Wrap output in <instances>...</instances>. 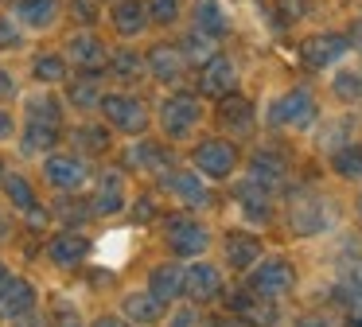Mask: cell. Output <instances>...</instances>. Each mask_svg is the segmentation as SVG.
Returning <instances> with one entry per match:
<instances>
[{
    "label": "cell",
    "instance_id": "obj_1",
    "mask_svg": "<svg viewBox=\"0 0 362 327\" xmlns=\"http://www.w3.org/2000/svg\"><path fill=\"white\" fill-rule=\"evenodd\" d=\"M320 121L323 105L312 82L281 86L261 101V132H273V137H312Z\"/></svg>",
    "mask_w": 362,
    "mask_h": 327
},
{
    "label": "cell",
    "instance_id": "obj_2",
    "mask_svg": "<svg viewBox=\"0 0 362 327\" xmlns=\"http://www.w3.org/2000/svg\"><path fill=\"white\" fill-rule=\"evenodd\" d=\"M281 226L292 241H315L335 230V202L312 183H292L281 195Z\"/></svg>",
    "mask_w": 362,
    "mask_h": 327
},
{
    "label": "cell",
    "instance_id": "obj_3",
    "mask_svg": "<svg viewBox=\"0 0 362 327\" xmlns=\"http://www.w3.org/2000/svg\"><path fill=\"white\" fill-rule=\"evenodd\" d=\"M156 238H160V249L180 257V261L206 257L218 246V230H214L211 214H195V210H180V207H168L156 218Z\"/></svg>",
    "mask_w": 362,
    "mask_h": 327
},
{
    "label": "cell",
    "instance_id": "obj_4",
    "mask_svg": "<svg viewBox=\"0 0 362 327\" xmlns=\"http://www.w3.org/2000/svg\"><path fill=\"white\" fill-rule=\"evenodd\" d=\"M152 109H156V125H152L156 137L175 148H187L206 129V98H199L195 90H168Z\"/></svg>",
    "mask_w": 362,
    "mask_h": 327
},
{
    "label": "cell",
    "instance_id": "obj_5",
    "mask_svg": "<svg viewBox=\"0 0 362 327\" xmlns=\"http://www.w3.org/2000/svg\"><path fill=\"white\" fill-rule=\"evenodd\" d=\"M0 199L8 202V210L16 214L20 230H28V234H51L55 230L51 202L43 199V187L32 171L4 168V176H0Z\"/></svg>",
    "mask_w": 362,
    "mask_h": 327
},
{
    "label": "cell",
    "instance_id": "obj_6",
    "mask_svg": "<svg viewBox=\"0 0 362 327\" xmlns=\"http://www.w3.org/2000/svg\"><path fill=\"white\" fill-rule=\"evenodd\" d=\"M183 160L214 187H230L238 176H242V164H245V148L238 140L222 137V132H203L195 137L187 148H183Z\"/></svg>",
    "mask_w": 362,
    "mask_h": 327
},
{
    "label": "cell",
    "instance_id": "obj_7",
    "mask_svg": "<svg viewBox=\"0 0 362 327\" xmlns=\"http://www.w3.org/2000/svg\"><path fill=\"white\" fill-rule=\"evenodd\" d=\"M152 187H156V195L168 202V207L195 210V214H214V210H218V202H222L218 199L222 187L206 183V179L199 176L187 160H175L168 171H160V176L152 179Z\"/></svg>",
    "mask_w": 362,
    "mask_h": 327
},
{
    "label": "cell",
    "instance_id": "obj_8",
    "mask_svg": "<svg viewBox=\"0 0 362 327\" xmlns=\"http://www.w3.org/2000/svg\"><path fill=\"white\" fill-rule=\"evenodd\" d=\"M238 280H242L257 300L284 304V300H292V296L300 292V265H296V257L284 253V249H269V253Z\"/></svg>",
    "mask_w": 362,
    "mask_h": 327
},
{
    "label": "cell",
    "instance_id": "obj_9",
    "mask_svg": "<svg viewBox=\"0 0 362 327\" xmlns=\"http://www.w3.org/2000/svg\"><path fill=\"white\" fill-rule=\"evenodd\" d=\"M94 171L98 164L74 152V148H55L35 164V179L47 195H86L90 183H94Z\"/></svg>",
    "mask_w": 362,
    "mask_h": 327
},
{
    "label": "cell",
    "instance_id": "obj_10",
    "mask_svg": "<svg viewBox=\"0 0 362 327\" xmlns=\"http://www.w3.org/2000/svg\"><path fill=\"white\" fill-rule=\"evenodd\" d=\"M98 117H102L105 125H110L117 137H144V132H152V125H156V109H152L148 98H141L136 90H129V86H105L102 93V105H98Z\"/></svg>",
    "mask_w": 362,
    "mask_h": 327
},
{
    "label": "cell",
    "instance_id": "obj_11",
    "mask_svg": "<svg viewBox=\"0 0 362 327\" xmlns=\"http://www.w3.org/2000/svg\"><path fill=\"white\" fill-rule=\"evenodd\" d=\"M133 176H129L125 168H121L117 160L113 164H102V168L94 171V183H90L86 199H90V210H94V222H113V218L129 214V207H133Z\"/></svg>",
    "mask_w": 362,
    "mask_h": 327
},
{
    "label": "cell",
    "instance_id": "obj_12",
    "mask_svg": "<svg viewBox=\"0 0 362 327\" xmlns=\"http://www.w3.org/2000/svg\"><path fill=\"white\" fill-rule=\"evenodd\" d=\"M226 195H230L234 222L250 226V230H261V234L281 222V195H273L269 187L253 183L250 176H238L234 183L226 187Z\"/></svg>",
    "mask_w": 362,
    "mask_h": 327
},
{
    "label": "cell",
    "instance_id": "obj_13",
    "mask_svg": "<svg viewBox=\"0 0 362 327\" xmlns=\"http://www.w3.org/2000/svg\"><path fill=\"white\" fill-rule=\"evenodd\" d=\"M113 160H117L133 179H144V183H152L160 171H168L175 160H180V148L168 144L164 137H152V132H144V137H129L125 144H117Z\"/></svg>",
    "mask_w": 362,
    "mask_h": 327
},
{
    "label": "cell",
    "instance_id": "obj_14",
    "mask_svg": "<svg viewBox=\"0 0 362 327\" xmlns=\"http://www.w3.org/2000/svg\"><path fill=\"white\" fill-rule=\"evenodd\" d=\"M40 253H43V261H47V269L71 277V272H78L90 265V257H94V238H90L86 230H74V226H55L51 234H43Z\"/></svg>",
    "mask_w": 362,
    "mask_h": 327
},
{
    "label": "cell",
    "instance_id": "obj_15",
    "mask_svg": "<svg viewBox=\"0 0 362 327\" xmlns=\"http://www.w3.org/2000/svg\"><path fill=\"white\" fill-rule=\"evenodd\" d=\"M214 253H218L222 269H226L230 277H245V272L269 253V241H265L261 230H250V226L234 222L230 230H218V246H214Z\"/></svg>",
    "mask_w": 362,
    "mask_h": 327
},
{
    "label": "cell",
    "instance_id": "obj_16",
    "mask_svg": "<svg viewBox=\"0 0 362 327\" xmlns=\"http://www.w3.org/2000/svg\"><path fill=\"white\" fill-rule=\"evenodd\" d=\"M351 54H354V39L346 31H308L296 43V62L312 74H327Z\"/></svg>",
    "mask_w": 362,
    "mask_h": 327
},
{
    "label": "cell",
    "instance_id": "obj_17",
    "mask_svg": "<svg viewBox=\"0 0 362 327\" xmlns=\"http://www.w3.org/2000/svg\"><path fill=\"white\" fill-rule=\"evenodd\" d=\"M242 176H250L253 183L269 187L273 195H284L292 183H296V176H292V160H288V152H284V148L276 144V140L253 144L250 152H245Z\"/></svg>",
    "mask_w": 362,
    "mask_h": 327
},
{
    "label": "cell",
    "instance_id": "obj_18",
    "mask_svg": "<svg viewBox=\"0 0 362 327\" xmlns=\"http://www.w3.org/2000/svg\"><path fill=\"white\" fill-rule=\"evenodd\" d=\"M230 288V272L222 269L218 257H195L187 261V285H183V300L199 304V308H218L222 296Z\"/></svg>",
    "mask_w": 362,
    "mask_h": 327
},
{
    "label": "cell",
    "instance_id": "obj_19",
    "mask_svg": "<svg viewBox=\"0 0 362 327\" xmlns=\"http://www.w3.org/2000/svg\"><path fill=\"white\" fill-rule=\"evenodd\" d=\"M214 121H218L222 137L238 140V144H253L261 132V105H253L242 90L230 98L214 101Z\"/></svg>",
    "mask_w": 362,
    "mask_h": 327
},
{
    "label": "cell",
    "instance_id": "obj_20",
    "mask_svg": "<svg viewBox=\"0 0 362 327\" xmlns=\"http://www.w3.org/2000/svg\"><path fill=\"white\" fill-rule=\"evenodd\" d=\"M242 90V67L230 51H214L203 67L195 70V93L206 101H222Z\"/></svg>",
    "mask_w": 362,
    "mask_h": 327
},
{
    "label": "cell",
    "instance_id": "obj_21",
    "mask_svg": "<svg viewBox=\"0 0 362 327\" xmlns=\"http://www.w3.org/2000/svg\"><path fill=\"white\" fill-rule=\"evenodd\" d=\"M144 67H148L152 82L164 86V90H183L187 74H195L187 54H183V47L175 43V39H156V43L144 51Z\"/></svg>",
    "mask_w": 362,
    "mask_h": 327
},
{
    "label": "cell",
    "instance_id": "obj_22",
    "mask_svg": "<svg viewBox=\"0 0 362 327\" xmlns=\"http://www.w3.org/2000/svg\"><path fill=\"white\" fill-rule=\"evenodd\" d=\"M66 144H71L74 152H82L86 160L102 164L117 152V132H113L98 113H90V117H78V121L66 125Z\"/></svg>",
    "mask_w": 362,
    "mask_h": 327
},
{
    "label": "cell",
    "instance_id": "obj_23",
    "mask_svg": "<svg viewBox=\"0 0 362 327\" xmlns=\"http://www.w3.org/2000/svg\"><path fill=\"white\" fill-rule=\"evenodd\" d=\"M43 308V292L40 285H35L28 272H16L12 269L8 277H4V285H0V323H20V319H28L32 311Z\"/></svg>",
    "mask_w": 362,
    "mask_h": 327
},
{
    "label": "cell",
    "instance_id": "obj_24",
    "mask_svg": "<svg viewBox=\"0 0 362 327\" xmlns=\"http://www.w3.org/2000/svg\"><path fill=\"white\" fill-rule=\"evenodd\" d=\"M110 51L113 47L102 39L98 28H74L71 35L63 39L66 62H71L74 70H82V74H105V67H110Z\"/></svg>",
    "mask_w": 362,
    "mask_h": 327
},
{
    "label": "cell",
    "instance_id": "obj_25",
    "mask_svg": "<svg viewBox=\"0 0 362 327\" xmlns=\"http://www.w3.org/2000/svg\"><path fill=\"white\" fill-rule=\"evenodd\" d=\"M4 12L28 31V35H51L66 20V0H8Z\"/></svg>",
    "mask_w": 362,
    "mask_h": 327
},
{
    "label": "cell",
    "instance_id": "obj_26",
    "mask_svg": "<svg viewBox=\"0 0 362 327\" xmlns=\"http://www.w3.org/2000/svg\"><path fill=\"white\" fill-rule=\"evenodd\" d=\"M183 285H187V261H180V257H172V253L156 257V261L144 269V288H148L156 300H164L168 308L183 300Z\"/></svg>",
    "mask_w": 362,
    "mask_h": 327
},
{
    "label": "cell",
    "instance_id": "obj_27",
    "mask_svg": "<svg viewBox=\"0 0 362 327\" xmlns=\"http://www.w3.org/2000/svg\"><path fill=\"white\" fill-rule=\"evenodd\" d=\"M105 23H110V31L121 39V43H136V39H144L152 31L148 0H110Z\"/></svg>",
    "mask_w": 362,
    "mask_h": 327
},
{
    "label": "cell",
    "instance_id": "obj_28",
    "mask_svg": "<svg viewBox=\"0 0 362 327\" xmlns=\"http://www.w3.org/2000/svg\"><path fill=\"white\" fill-rule=\"evenodd\" d=\"M117 311L133 327H160L164 316H168V304L156 300V296L144 288V280H141V285H125L117 292Z\"/></svg>",
    "mask_w": 362,
    "mask_h": 327
},
{
    "label": "cell",
    "instance_id": "obj_29",
    "mask_svg": "<svg viewBox=\"0 0 362 327\" xmlns=\"http://www.w3.org/2000/svg\"><path fill=\"white\" fill-rule=\"evenodd\" d=\"M66 144V125H43V121H20L16 132V156L20 160H35L40 164L47 152Z\"/></svg>",
    "mask_w": 362,
    "mask_h": 327
},
{
    "label": "cell",
    "instance_id": "obj_30",
    "mask_svg": "<svg viewBox=\"0 0 362 327\" xmlns=\"http://www.w3.org/2000/svg\"><path fill=\"white\" fill-rule=\"evenodd\" d=\"M187 28H195L199 35L214 39V43H226L230 31H234V20H230V8L222 0H191L187 8Z\"/></svg>",
    "mask_w": 362,
    "mask_h": 327
},
{
    "label": "cell",
    "instance_id": "obj_31",
    "mask_svg": "<svg viewBox=\"0 0 362 327\" xmlns=\"http://www.w3.org/2000/svg\"><path fill=\"white\" fill-rule=\"evenodd\" d=\"M102 93H105V74H82V70H74V78L63 86L66 109H71V113H78V117L98 113Z\"/></svg>",
    "mask_w": 362,
    "mask_h": 327
},
{
    "label": "cell",
    "instance_id": "obj_32",
    "mask_svg": "<svg viewBox=\"0 0 362 327\" xmlns=\"http://www.w3.org/2000/svg\"><path fill=\"white\" fill-rule=\"evenodd\" d=\"M71 62H66L63 47L59 51H35L32 59H28V78H32L35 86H47V90H63L66 82H71Z\"/></svg>",
    "mask_w": 362,
    "mask_h": 327
},
{
    "label": "cell",
    "instance_id": "obj_33",
    "mask_svg": "<svg viewBox=\"0 0 362 327\" xmlns=\"http://www.w3.org/2000/svg\"><path fill=\"white\" fill-rule=\"evenodd\" d=\"M323 164H327V176L339 179V183L346 187H362V140L351 137L346 144L331 148L327 156H323Z\"/></svg>",
    "mask_w": 362,
    "mask_h": 327
},
{
    "label": "cell",
    "instance_id": "obj_34",
    "mask_svg": "<svg viewBox=\"0 0 362 327\" xmlns=\"http://www.w3.org/2000/svg\"><path fill=\"white\" fill-rule=\"evenodd\" d=\"M105 74H110L117 86H129V90H133V82L148 78V67H144V51H136L133 43L113 47V51H110V67H105Z\"/></svg>",
    "mask_w": 362,
    "mask_h": 327
},
{
    "label": "cell",
    "instance_id": "obj_35",
    "mask_svg": "<svg viewBox=\"0 0 362 327\" xmlns=\"http://www.w3.org/2000/svg\"><path fill=\"white\" fill-rule=\"evenodd\" d=\"M327 90H331V98H335L343 109L362 105V67H354L351 59L339 62L335 70H327Z\"/></svg>",
    "mask_w": 362,
    "mask_h": 327
},
{
    "label": "cell",
    "instance_id": "obj_36",
    "mask_svg": "<svg viewBox=\"0 0 362 327\" xmlns=\"http://www.w3.org/2000/svg\"><path fill=\"white\" fill-rule=\"evenodd\" d=\"M312 137H315V144H320V152L327 156L331 148L346 144V140L354 137V132H351V117L335 113V117H331V121H327V113H323V121H320V125H315V129H312Z\"/></svg>",
    "mask_w": 362,
    "mask_h": 327
},
{
    "label": "cell",
    "instance_id": "obj_37",
    "mask_svg": "<svg viewBox=\"0 0 362 327\" xmlns=\"http://www.w3.org/2000/svg\"><path fill=\"white\" fill-rule=\"evenodd\" d=\"M187 8H191V0H148L152 28L175 31L180 23H187Z\"/></svg>",
    "mask_w": 362,
    "mask_h": 327
},
{
    "label": "cell",
    "instance_id": "obj_38",
    "mask_svg": "<svg viewBox=\"0 0 362 327\" xmlns=\"http://www.w3.org/2000/svg\"><path fill=\"white\" fill-rule=\"evenodd\" d=\"M175 43L183 47V54H187V62H191V70H199L203 67L206 59H211L214 51H222L218 43H214V39H206V35H199L195 28H183V35L175 39Z\"/></svg>",
    "mask_w": 362,
    "mask_h": 327
},
{
    "label": "cell",
    "instance_id": "obj_39",
    "mask_svg": "<svg viewBox=\"0 0 362 327\" xmlns=\"http://www.w3.org/2000/svg\"><path fill=\"white\" fill-rule=\"evenodd\" d=\"M288 327H343V316L335 308H300L288 316Z\"/></svg>",
    "mask_w": 362,
    "mask_h": 327
},
{
    "label": "cell",
    "instance_id": "obj_40",
    "mask_svg": "<svg viewBox=\"0 0 362 327\" xmlns=\"http://www.w3.org/2000/svg\"><path fill=\"white\" fill-rule=\"evenodd\" d=\"M105 0H66V16L78 20V28H98L105 20Z\"/></svg>",
    "mask_w": 362,
    "mask_h": 327
},
{
    "label": "cell",
    "instance_id": "obj_41",
    "mask_svg": "<svg viewBox=\"0 0 362 327\" xmlns=\"http://www.w3.org/2000/svg\"><path fill=\"white\" fill-rule=\"evenodd\" d=\"M28 39H32V35H28V31L20 28V23L12 20L8 12H0V54H12V51H20V47L28 43Z\"/></svg>",
    "mask_w": 362,
    "mask_h": 327
},
{
    "label": "cell",
    "instance_id": "obj_42",
    "mask_svg": "<svg viewBox=\"0 0 362 327\" xmlns=\"http://www.w3.org/2000/svg\"><path fill=\"white\" fill-rule=\"evenodd\" d=\"M20 132V113H12V105H0V148L16 144Z\"/></svg>",
    "mask_w": 362,
    "mask_h": 327
},
{
    "label": "cell",
    "instance_id": "obj_43",
    "mask_svg": "<svg viewBox=\"0 0 362 327\" xmlns=\"http://www.w3.org/2000/svg\"><path fill=\"white\" fill-rule=\"evenodd\" d=\"M276 16H281L284 28H292L308 16V0H276Z\"/></svg>",
    "mask_w": 362,
    "mask_h": 327
},
{
    "label": "cell",
    "instance_id": "obj_44",
    "mask_svg": "<svg viewBox=\"0 0 362 327\" xmlns=\"http://www.w3.org/2000/svg\"><path fill=\"white\" fill-rule=\"evenodd\" d=\"M24 98V90H20L16 74H12L8 67H0V105H12V101Z\"/></svg>",
    "mask_w": 362,
    "mask_h": 327
},
{
    "label": "cell",
    "instance_id": "obj_45",
    "mask_svg": "<svg viewBox=\"0 0 362 327\" xmlns=\"http://www.w3.org/2000/svg\"><path fill=\"white\" fill-rule=\"evenodd\" d=\"M16 214H12V210H8V202H4V199H0V253H4V249H8L12 246V238H16Z\"/></svg>",
    "mask_w": 362,
    "mask_h": 327
},
{
    "label": "cell",
    "instance_id": "obj_46",
    "mask_svg": "<svg viewBox=\"0 0 362 327\" xmlns=\"http://www.w3.org/2000/svg\"><path fill=\"white\" fill-rule=\"evenodd\" d=\"M86 327H133V323H129L117 308H105V311H98V316H90Z\"/></svg>",
    "mask_w": 362,
    "mask_h": 327
},
{
    "label": "cell",
    "instance_id": "obj_47",
    "mask_svg": "<svg viewBox=\"0 0 362 327\" xmlns=\"http://www.w3.org/2000/svg\"><path fill=\"white\" fill-rule=\"evenodd\" d=\"M8 272H12V269H8V261L0 257V285H4V277H8Z\"/></svg>",
    "mask_w": 362,
    "mask_h": 327
},
{
    "label": "cell",
    "instance_id": "obj_48",
    "mask_svg": "<svg viewBox=\"0 0 362 327\" xmlns=\"http://www.w3.org/2000/svg\"><path fill=\"white\" fill-rule=\"evenodd\" d=\"M354 214H358V222H362V191H358V199H354Z\"/></svg>",
    "mask_w": 362,
    "mask_h": 327
},
{
    "label": "cell",
    "instance_id": "obj_49",
    "mask_svg": "<svg viewBox=\"0 0 362 327\" xmlns=\"http://www.w3.org/2000/svg\"><path fill=\"white\" fill-rule=\"evenodd\" d=\"M59 327H86V323H78V319H71V323H59Z\"/></svg>",
    "mask_w": 362,
    "mask_h": 327
},
{
    "label": "cell",
    "instance_id": "obj_50",
    "mask_svg": "<svg viewBox=\"0 0 362 327\" xmlns=\"http://www.w3.org/2000/svg\"><path fill=\"white\" fill-rule=\"evenodd\" d=\"M4 168H8V164H4V156H0V176H4Z\"/></svg>",
    "mask_w": 362,
    "mask_h": 327
},
{
    "label": "cell",
    "instance_id": "obj_51",
    "mask_svg": "<svg viewBox=\"0 0 362 327\" xmlns=\"http://www.w3.org/2000/svg\"><path fill=\"white\" fill-rule=\"evenodd\" d=\"M4 4H8V0H0V8H4Z\"/></svg>",
    "mask_w": 362,
    "mask_h": 327
}]
</instances>
